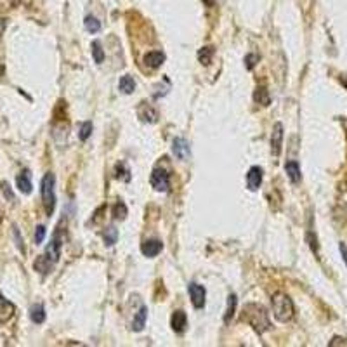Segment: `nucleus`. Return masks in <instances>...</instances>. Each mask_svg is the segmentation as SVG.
I'll list each match as a JSON object with an SVG mask.
<instances>
[{
	"instance_id": "nucleus-22",
	"label": "nucleus",
	"mask_w": 347,
	"mask_h": 347,
	"mask_svg": "<svg viewBox=\"0 0 347 347\" xmlns=\"http://www.w3.org/2000/svg\"><path fill=\"white\" fill-rule=\"evenodd\" d=\"M91 49H92V57H94V61L97 64H101L104 61V50L101 47V42H97V40L92 42Z\"/></svg>"
},
{
	"instance_id": "nucleus-24",
	"label": "nucleus",
	"mask_w": 347,
	"mask_h": 347,
	"mask_svg": "<svg viewBox=\"0 0 347 347\" xmlns=\"http://www.w3.org/2000/svg\"><path fill=\"white\" fill-rule=\"evenodd\" d=\"M253 99H255L259 104H262V106H267V104H269V94H267V91L264 87H259L255 91V94H253Z\"/></svg>"
},
{
	"instance_id": "nucleus-12",
	"label": "nucleus",
	"mask_w": 347,
	"mask_h": 347,
	"mask_svg": "<svg viewBox=\"0 0 347 347\" xmlns=\"http://www.w3.org/2000/svg\"><path fill=\"white\" fill-rule=\"evenodd\" d=\"M16 186H18V189L21 191L23 194H30V193H32L33 184H32V177H30L28 170H25V172H21V174L18 175Z\"/></svg>"
},
{
	"instance_id": "nucleus-23",
	"label": "nucleus",
	"mask_w": 347,
	"mask_h": 347,
	"mask_svg": "<svg viewBox=\"0 0 347 347\" xmlns=\"http://www.w3.org/2000/svg\"><path fill=\"white\" fill-rule=\"evenodd\" d=\"M212 56H214V47H210V45L198 50V59L203 64H209L210 61H212Z\"/></svg>"
},
{
	"instance_id": "nucleus-17",
	"label": "nucleus",
	"mask_w": 347,
	"mask_h": 347,
	"mask_svg": "<svg viewBox=\"0 0 347 347\" xmlns=\"http://www.w3.org/2000/svg\"><path fill=\"white\" fill-rule=\"evenodd\" d=\"M285 170H287V174H288V179H290L294 184H297V182L300 181V167H299V163L297 162H288L287 165H285Z\"/></svg>"
},
{
	"instance_id": "nucleus-20",
	"label": "nucleus",
	"mask_w": 347,
	"mask_h": 347,
	"mask_svg": "<svg viewBox=\"0 0 347 347\" xmlns=\"http://www.w3.org/2000/svg\"><path fill=\"white\" fill-rule=\"evenodd\" d=\"M235 309H236V295L231 294L228 297V309H226V314H224V321L229 323V319L235 316Z\"/></svg>"
},
{
	"instance_id": "nucleus-21",
	"label": "nucleus",
	"mask_w": 347,
	"mask_h": 347,
	"mask_svg": "<svg viewBox=\"0 0 347 347\" xmlns=\"http://www.w3.org/2000/svg\"><path fill=\"white\" fill-rule=\"evenodd\" d=\"M84 25H85V30H87L89 33H97L101 30V23L97 21V18H94V16L85 18Z\"/></svg>"
},
{
	"instance_id": "nucleus-18",
	"label": "nucleus",
	"mask_w": 347,
	"mask_h": 347,
	"mask_svg": "<svg viewBox=\"0 0 347 347\" xmlns=\"http://www.w3.org/2000/svg\"><path fill=\"white\" fill-rule=\"evenodd\" d=\"M30 318H32L33 323H37V325H42V323L45 321V309L42 304H35L32 306V309H30Z\"/></svg>"
},
{
	"instance_id": "nucleus-26",
	"label": "nucleus",
	"mask_w": 347,
	"mask_h": 347,
	"mask_svg": "<svg viewBox=\"0 0 347 347\" xmlns=\"http://www.w3.org/2000/svg\"><path fill=\"white\" fill-rule=\"evenodd\" d=\"M92 134V122H84L80 127V132H79V137L82 141H87L89 137H91Z\"/></svg>"
},
{
	"instance_id": "nucleus-16",
	"label": "nucleus",
	"mask_w": 347,
	"mask_h": 347,
	"mask_svg": "<svg viewBox=\"0 0 347 347\" xmlns=\"http://www.w3.org/2000/svg\"><path fill=\"white\" fill-rule=\"evenodd\" d=\"M33 266H35V269H37L38 272H42V274H47V272L50 271V269H52L54 262L49 259L47 255H45V253H44V255H40L37 260H35Z\"/></svg>"
},
{
	"instance_id": "nucleus-19",
	"label": "nucleus",
	"mask_w": 347,
	"mask_h": 347,
	"mask_svg": "<svg viewBox=\"0 0 347 347\" xmlns=\"http://www.w3.org/2000/svg\"><path fill=\"white\" fill-rule=\"evenodd\" d=\"M118 89L123 94H132V92L135 91V80L128 75H123L118 82Z\"/></svg>"
},
{
	"instance_id": "nucleus-29",
	"label": "nucleus",
	"mask_w": 347,
	"mask_h": 347,
	"mask_svg": "<svg viewBox=\"0 0 347 347\" xmlns=\"http://www.w3.org/2000/svg\"><path fill=\"white\" fill-rule=\"evenodd\" d=\"M259 61V56H255V54H248L247 57H245V63H247V68L252 70L253 66H255V63Z\"/></svg>"
},
{
	"instance_id": "nucleus-10",
	"label": "nucleus",
	"mask_w": 347,
	"mask_h": 347,
	"mask_svg": "<svg viewBox=\"0 0 347 347\" xmlns=\"http://www.w3.org/2000/svg\"><path fill=\"white\" fill-rule=\"evenodd\" d=\"M170 325H172V330L175 333H182L188 326V316H186L184 311H175L172 314V319H170Z\"/></svg>"
},
{
	"instance_id": "nucleus-1",
	"label": "nucleus",
	"mask_w": 347,
	"mask_h": 347,
	"mask_svg": "<svg viewBox=\"0 0 347 347\" xmlns=\"http://www.w3.org/2000/svg\"><path fill=\"white\" fill-rule=\"evenodd\" d=\"M241 319H243L245 323H248L259 335L271 328V321H269L267 311L264 309L260 304H247V306L243 307Z\"/></svg>"
},
{
	"instance_id": "nucleus-6",
	"label": "nucleus",
	"mask_w": 347,
	"mask_h": 347,
	"mask_svg": "<svg viewBox=\"0 0 347 347\" xmlns=\"http://www.w3.org/2000/svg\"><path fill=\"white\" fill-rule=\"evenodd\" d=\"M262 177H264V172L260 167L257 165L250 167V170L247 174V188L250 191H257L260 188V184H262Z\"/></svg>"
},
{
	"instance_id": "nucleus-13",
	"label": "nucleus",
	"mask_w": 347,
	"mask_h": 347,
	"mask_svg": "<svg viewBox=\"0 0 347 347\" xmlns=\"http://www.w3.org/2000/svg\"><path fill=\"white\" fill-rule=\"evenodd\" d=\"M165 61V54L160 52V50H151L144 56V63H146L150 68H160Z\"/></svg>"
},
{
	"instance_id": "nucleus-9",
	"label": "nucleus",
	"mask_w": 347,
	"mask_h": 347,
	"mask_svg": "<svg viewBox=\"0 0 347 347\" xmlns=\"http://www.w3.org/2000/svg\"><path fill=\"white\" fill-rule=\"evenodd\" d=\"M282 143H283V125L282 123H276L271 135V150L274 157H278L280 151H282Z\"/></svg>"
},
{
	"instance_id": "nucleus-15",
	"label": "nucleus",
	"mask_w": 347,
	"mask_h": 347,
	"mask_svg": "<svg viewBox=\"0 0 347 347\" xmlns=\"http://www.w3.org/2000/svg\"><path fill=\"white\" fill-rule=\"evenodd\" d=\"M174 153H175V157H177L179 160H186L188 158V155H189V146H188V143L184 141V139H175L174 141Z\"/></svg>"
},
{
	"instance_id": "nucleus-11",
	"label": "nucleus",
	"mask_w": 347,
	"mask_h": 347,
	"mask_svg": "<svg viewBox=\"0 0 347 347\" xmlns=\"http://www.w3.org/2000/svg\"><path fill=\"white\" fill-rule=\"evenodd\" d=\"M162 248H163L162 241H158V240H146L143 243V247H141V252L146 257H157L158 253L162 252Z\"/></svg>"
},
{
	"instance_id": "nucleus-28",
	"label": "nucleus",
	"mask_w": 347,
	"mask_h": 347,
	"mask_svg": "<svg viewBox=\"0 0 347 347\" xmlns=\"http://www.w3.org/2000/svg\"><path fill=\"white\" fill-rule=\"evenodd\" d=\"M44 238H45V228L44 226H38L37 231H35V243L40 245L44 241Z\"/></svg>"
},
{
	"instance_id": "nucleus-7",
	"label": "nucleus",
	"mask_w": 347,
	"mask_h": 347,
	"mask_svg": "<svg viewBox=\"0 0 347 347\" xmlns=\"http://www.w3.org/2000/svg\"><path fill=\"white\" fill-rule=\"evenodd\" d=\"M61 247H63V240H61V235H59V231H57L56 235H54L52 241H50V245L47 247V250H45V255H47L54 264H56L61 257Z\"/></svg>"
},
{
	"instance_id": "nucleus-14",
	"label": "nucleus",
	"mask_w": 347,
	"mask_h": 347,
	"mask_svg": "<svg viewBox=\"0 0 347 347\" xmlns=\"http://www.w3.org/2000/svg\"><path fill=\"white\" fill-rule=\"evenodd\" d=\"M146 319H148V307L143 306L139 309V313L134 316V321H132V330L134 331H141L146 326Z\"/></svg>"
},
{
	"instance_id": "nucleus-2",
	"label": "nucleus",
	"mask_w": 347,
	"mask_h": 347,
	"mask_svg": "<svg viewBox=\"0 0 347 347\" xmlns=\"http://www.w3.org/2000/svg\"><path fill=\"white\" fill-rule=\"evenodd\" d=\"M40 191H42V203H44L45 214L52 216L54 209H56V177H54V174L49 172L44 175L40 184Z\"/></svg>"
},
{
	"instance_id": "nucleus-27",
	"label": "nucleus",
	"mask_w": 347,
	"mask_h": 347,
	"mask_svg": "<svg viewBox=\"0 0 347 347\" xmlns=\"http://www.w3.org/2000/svg\"><path fill=\"white\" fill-rule=\"evenodd\" d=\"M127 216V206L123 203H116L115 209H113V217L115 219H125Z\"/></svg>"
},
{
	"instance_id": "nucleus-30",
	"label": "nucleus",
	"mask_w": 347,
	"mask_h": 347,
	"mask_svg": "<svg viewBox=\"0 0 347 347\" xmlns=\"http://www.w3.org/2000/svg\"><path fill=\"white\" fill-rule=\"evenodd\" d=\"M340 253H342V257H344V262H345V266H347V247L344 243H340Z\"/></svg>"
},
{
	"instance_id": "nucleus-4",
	"label": "nucleus",
	"mask_w": 347,
	"mask_h": 347,
	"mask_svg": "<svg viewBox=\"0 0 347 347\" xmlns=\"http://www.w3.org/2000/svg\"><path fill=\"white\" fill-rule=\"evenodd\" d=\"M151 186L158 193H167L170 189V175L167 174V170L163 169H155L151 172Z\"/></svg>"
},
{
	"instance_id": "nucleus-3",
	"label": "nucleus",
	"mask_w": 347,
	"mask_h": 347,
	"mask_svg": "<svg viewBox=\"0 0 347 347\" xmlns=\"http://www.w3.org/2000/svg\"><path fill=\"white\" fill-rule=\"evenodd\" d=\"M271 302H272V314H274V318L278 319V321L287 323L294 318V313H295L294 302H292V299L288 297V295L276 294L274 297L271 299Z\"/></svg>"
},
{
	"instance_id": "nucleus-8",
	"label": "nucleus",
	"mask_w": 347,
	"mask_h": 347,
	"mask_svg": "<svg viewBox=\"0 0 347 347\" xmlns=\"http://www.w3.org/2000/svg\"><path fill=\"white\" fill-rule=\"evenodd\" d=\"M16 313V306L0 294V323H7Z\"/></svg>"
},
{
	"instance_id": "nucleus-5",
	"label": "nucleus",
	"mask_w": 347,
	"mask_h": 347,
	"mask_svg": "<svg viewBox=\"0 0 347 347\" xmlns=\"http://www.w3.org/2000/svg\"><path fill=\"white\" fill-rule=\"evenodd\" d=\"M188 292L191 297V304L194 306V309H203L205 307V297H206V290L205 287L198 283H189L188 285Z\"/></svg>"
},
{
	"instance_id": "nucleus-25",
	"label": "nucleus",
	"mask_w": 347,
	"mask_h": 347,
	"mask_svg": "<svg viewBox=\"0 0 347 347\" xmlns=\"http://www.w3.org/2000/svg\"><path fill=\"white\" fill-rule=\"evenodd\" d=\"M103 238H104V243L106 245H115L116 238H118V231L111 226V228H108L106 231L103 233Z\"/></svg>"
}]
</instances>
